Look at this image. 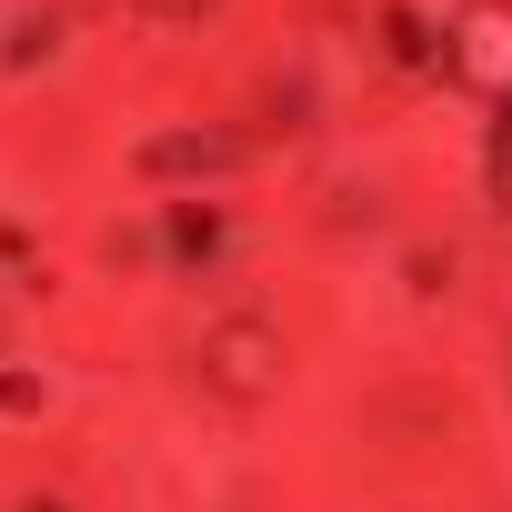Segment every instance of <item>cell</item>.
<instances>
[{
    "mask_svg": "<svg viewBox=\"0 0 512 512\" xmlns=\"http://www.w3.org/2000/svg\"><path fill=\"white\" fill-rule=\"evenodd\" d=\"M151 11H171V21H191V11H211V0H151Z\"/></svg>",
    "mask_w": 512,
    "mask_h": 512,
    "instance_id": "cell-3",
    "label": "cell"
},
{
    "mask_svg": "<svg viewBox=\"0 0 512 512\" xmlns=\"http://www.w3.org/2000/svg\"><path fill=\"white\" fill-rule=\"evenodd\" d=\"M452 71L472 91H512V0H472L452 21Z\"/></svg>",
    "mask_w": 512,
    "mask_h": 512,
    "instance_id": "cell-2",
    "label": "cell"
},
{
    "mask_svg": "<svg viewBox=\"0 0 512 512\" xmlns=\"http://www.w3.org/2000/svg\"><path fill=\"white\" fill-rule=\"evenodd\" d=\"M201 372H211V392H221V402H262V392L292 372V352H282V332H272L262 312H231V322H211Z\"/></svg>",
    "mask_w": 512,
    "mask_h": 512,
    "instance_id": "cell-1",
    "label": "cell"
}]
</instances>
